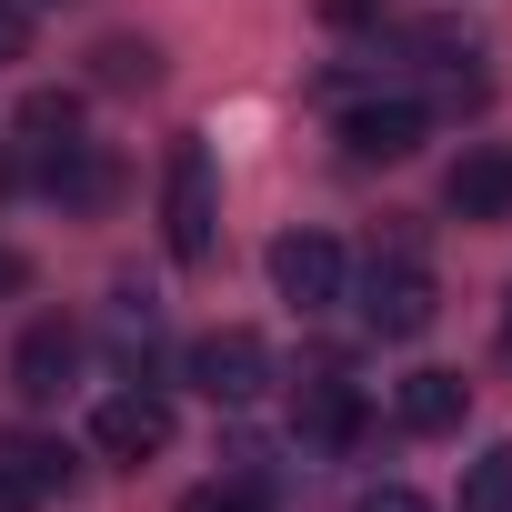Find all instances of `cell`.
I'll return each instance as SVG.
<instances>
[{
    "label": "cell",
    "mask_w": 512,
    "mask_h": 512,
    "mask_svg": "<svg viewBox=\"0 0 512 512\" xmlns=\"http://www.w3.org/2000/svg\"><path fill=\"white\" fill-rule=\"evenodd\" d=\"M191 392H211L221 412L262 402V392H272V342H262V332H201V342H191Z\"/></svg>",
    "instance_id": "3"
},
{
    "label": "cell",
    "mask_w": 512,
    "mask_h": 512,
    "mask_svg": "<svg viewBox=\"0 0 512 512\" xmlns=\"http://www.w3.org/2000/svg\"><path fill=\"white\" fill-rule=\"evenodd\" d=\"M91 61H101V71H91L101 91H151V81H161V51H151V41H101Z\"/></svg>",
    "instance_id": "13"
},
{
    "label": "cell",
    "mask_w": 512,
    "mask_h": 512,
    "mask_svg": "<svg viewBox=\"0 0 512 512\" xmlns=\"http://www.w3.org/2000/svg\"><path fill=\"white\" fill-rule=\"evenodd\" d=\"M31 11H41V0H31Z\"/></svg>",
    "instance_id": "21"
},
{
    "label": "cell",
    "mask_w": 512,
    "mask_h": 512,
    "mask_svg": "<svg viewBox=\"0 0 512 512\" xmlns=\"http://www.w3.org/2000/svg\"><path fill=\"white\" fill-rule=\"evenodd\" d=\"M31 282V262H21V251H0V292H21Z\"/></svg>",
    "instance_id": "19"
},
{
    "label": "cell",
    "mask_w": 512,
    "mask_h": 512,
    "mask_svg": "<svg viewBox=\"0 0 512 512\" xmlns=\"http://www.w3.org/2000/svg\"><path fill=\"white\" fill-rule=\"evenodd\" d=\"M0 512H31V492H21V482H11V472H0Z\"/></svg>",
    "instance_id": "20"
},
{
    "label": "cell",
    "mask_w": 512,
    "mask_h": 512,
    "mask_svg": "<svg viewBox=\"0 0 512 512\" xmlns=\"http://www.w3.org/2000/svg\"><path fill=\"white\" fill-rule=\"evenodd\" d=\"M181 512H262V472H241V482H211V492H191Z\"/></svg>",
    "instance_id": "16"
},
{
    "label": "cell",
    "mask_w": 512,
    "mask_h": 512,
    "mask_svg": "<svg viewBox=\"0 0 512 512\" xmlns=\"http://www.w3.org/2000/svg\"><path fill=\"white\" fill-rule=\"evenodd\" d=\"M41 181H51L61 211H101V201L121 191V161H111L101 141H51V171H41Z\"/></svg>",
    "instance_id": "10"
},
{
    "label": "cell",
    "mask_w": 512,
    "mask_h": 512,
    "mask_svg": "<svg viewBox=\"0 0 512 512\" xmlns=\"http://www.w3.org/2000/svg\"><path fill=\"white\" fill-rule=\"evenodd\" d=\"M362 322H372L382 342H412V332L442 322V282H432V262H422V241L372 251V272H362Z\"/></svg>",
    "instance_id": "1"
},
{
    "label": "cell",
    "mask_w": 512,
    "mask_h": 512,
    "mask_svg": "<svg viewBox=\"0 0 512 512\" xmlns=\"http://www.w3.org/2000/svg\"><path fill=\"white\" fill-rule=\"evenodd\" d=\"M442 211H452V221H512V151H502V141L462 151L452 181H442Z\"/></svg>",
    "instance_id": "8"
},
{
    "label": "cell",
    "mask_w": 512,
    "mask_h": 512,
    "mask_svg": "<svg viewBox=\"0 0 512 512\" xmlns=\"http://www.w3.org/2000/svg\"><path fill=\"white\" fill-rule=\"evenodd\" d=\"M71 382H81V332L71 322H31L21 352H11V392L21 402H61Z\"/></svg>",
    "instance_id": "6"
},
{
    "label": "cell",
    "mask_w": 512,
    "mask_h": 512,
    "mask_svg": "<svg viewBox=\"0 0 512 512\" xmlns=\"http://www.w3.org/2000/svg\"><path fill=\"white\" fill-rule=\"evenodd\" d=\"M31 51V0H0V61Z\"/></svg>",
    "instance_id": "18"
},
{
    "label": "cell",
    "mask_w": 512,
    "mask_h": 512,
    "mask_svg": "<svg viewBox=\"0 0 512 512\" xmlns=\"http://www.w3.org/2000/svg\"><path fill=\"white\" fill-rule=\"evenodd\" d=\"M0 472H11L21 492H71V442H51V432H11V452H0Z\"/></svg>",
    "instance_id": "12"
},
{
    "label": "cell",
    "mask_w": 512,
    "mask_h": 512,
    "mask_svg": "<svg viewBox=\"0 0 512 512\" xmlns=\"http://www.w3.org/2000/svg\"><path fill=\"white\" fill-rule=\"evenodd\" d=\"M352 512H432V502H422V492H412V482H372V492H362V502H352Z\"/></svg>",
    "instance_id": "17"
},
{
    "label": "cell",
    "mask_w": 512,
    "mask_h": 512,
    "mask_svg": "<svg viewBox=\"0 0 512 512\" xmlns=\"http://www.w3.org/2000/svg\"><path fill=\"white\" fill-rule=\"evenodd\" d=\"M161 231H171V262H211V241H221V191H211L201 141H171L161 161Z\"/></svg>",
    "instance_id": "2"
},
{
    "label": "cell",
    "mask_w": 512,
    "mask_h": 512,
    "mask_svg": "<svg viewBox=\"0 0 512 512\" xmlns=\"http://www.w3.org/2000/svg\"><path fill=\"white\" fill-rule=\"evenodd\" d=\"M91 452L101 462H151V452H171V402L161 392H111L101 412H91Z\"/></svg>",
    "instance_id": "5"
},
{
    "label": "cell",
    "mask_w": 512,
    "mask_h": 512,
    "mask_svg": "<svg viewBox=\"0 0 512 512\" xmlns=\"http://www.w3.org/2000/svg\"><path fill=\"white\" fill-rule=\"evenodd\" d=\"M292 432H302V442H322V452H352V442L372 432V402H362L352 382H332V372H322V382H302Z\"/></svg>",
    "instance_id": "9"
},
{
    "label": "cell",
    "mask_w": 512,
    "mask_h": 512,
    "mask_svg": "<svg viewBox=\"0 0 512 512\" xmlns=\"http://www.w3.org/2000/svg\"><path fill=\"white\" fill-rule=\"evenodd\" d=\"M21 131H31V151H51V141L81 131V101H71V91H31V101H21Z\"/></svg>",
    "instance_id": "15"
},
{
    "label": "cell",
    "mask_w": 512,
    "mask_h": 512,
    "mask_svg": "<svg viewBox=\"0 0 512 512\" xmlns=\"http://www.w3.org/2000/svg\"><path fill=\"white\" fill-rule=\"evenodd\" d=\"M502 332H512V322H502Z\"/></svg>",
    "instance_id": "22"
},
{
    "label": "cell",
    "mask_w": 512,
    "mask_h": 512,
    "mask_svg": "<svg viewBox=\"0 0 512 512\" xmlns=\"http://www.w3.org/2000/svg\"><path fill=\"white\" fill-rule=\"evenodd\" d=\"M462 512H512V442H492V452L462 472Z\"/></svg>",
    "instance_id": "14"
},
{
    "label": "cell",
    "mask_w": 512,
    "mask_h": 512,
    "mask_svg": "<svg viewBox=\"0 0 512 512\" xmlns=\"http://www.w3.org/2000/svg\"><path fill=\"white\" fill-rule=\"evenodd\" d=\"M422 131H432V111H422V101H352V111H342L352 161H412V151H422Z\"/></svg>",
    "instance_id": "7"
},
{
    "label": "cell",
    "mask_w": 512,
    "mask_h": 512,
    "mask_svg": "<svg viewBox=\"0 0 512 512\" xmlns=\"http://www.w3.org/2000/svg\"><path fill=\"white\" fill-rule=\"evenodd\" d=\"M342 282H352V262H342L332 231H282V241H272V292H282L292 312H332Z\"/></svg>",
    "instance_id": "4"
},
{
    "label": "cell",
    "mask_w": 512,
    "mask_h": 512,
    "mask_svg": "<svg viewBox=\"0 0 512 512\" xmlns=\"http://www.w3.org/2000/svg\"><path fill=\"white\" fill-rule=\"evenodd\" d=\"M462 412H472V382L462 372H412L392 392V422L402 432H462Z\"/></svg>",
    "instance_id": "11"
}]
</instances>
